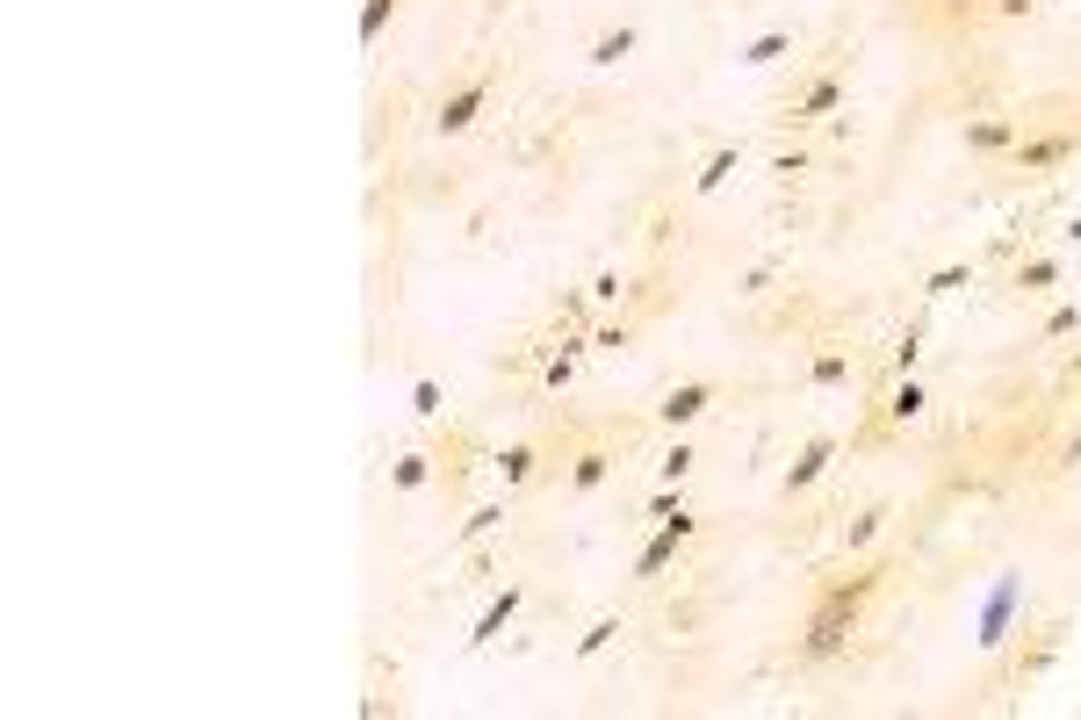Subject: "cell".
<instances>
[{
    "label": "cell",
    "instance_id": "1",
    "mask_svg": "<svg viewBox=\"0 0 1081 720\" xmlns=\"http://www.w3.org/2000/svg\"><path fill=\"white\" fill-rule=\"evenodd\" d=\"M873 584H879V570H858L851 584H829V591L815 599V612H808V641H800L815 663H829V655L851 641V627H858V605L873 599Z\"/></svg>",
    "mask_w": 1081,
    "mask_h": 720
},
{
    "label": "cell",
    "instance_id": "2",
    "mask_svg": "<svg viewBox=\"0 0 1081 720\" xmlns=\"http://www.w3.org/2000/svg\"><path fill=\"white\" fill-rule=\"evenodd\" d=\"M1016 605H1024V576H995V591L981 599V620H973V641H981V655H995L1002 641H1010Z\"/></svg>",
    "mask_w": 1081,
    "mask_h": 720
},
{
    "label": "cell",
    "instance_id": "3",
    "mask_svg": "<svg viewBox=\"0 0 1081 720\" xmlns=\"http://www.w3.org/2000/svg\"><path fill=\"white\" fill-rule=\"evenodd\" d=\"M692 526H699V519H692V512H678V519H664V526H657V541H649V548H642V555H635V576H642V584H649V576H664V570H671V562H678V548H685V541H692Z\"/></svg>",
    "mask_w": 1081,
    "mask_h": 720
},
{
    "label": "cell",
    "instance_id": "4",
    "mask_svg": "<svg viewBox=\"0 0 1081 720\" xmlns=\"http://www.w3.org/2000/svg\"><path fill=\"white\" fill-rule=\"evenodd\" d=\"M714 396H721L714 382H678V389L657 404V425H671V433H678V425H699L714 411Z\"/></svg>",
    "mask_w": 1081,
    "mask_h": 720
},
{
    "label": "cell",
    "instance_id": "5",
    "mask_svg": "<svg viewBox=\"0 0 1081 720\" xmlns=\"http://www.w3.org/2000/svg\"><path fill=\"white\" fill-rule=\"evenodd\" d=\"M829 462H836V440H829V433H815L808 447L794 454V469L779 476V490H786V497H800V490H815L822 476H829Z\"/></svg>",
    "mask_w": 1081,
    "mask_h": 720
},
{
    "label": "cell",
    "instance_id": "6",
    "mask_svg": "<svg viewBox=\"0 0 1081 720\" xmlns=\"http://www.w3.org/2000/svg\"><path fill=\"white\" fill-rule=\"evenodd\" d=\"M483 101H491V80H469V87H454L448 101H440V116H433V130L440 137H462L469 122L483 116Z\"/></svg>",
    "mask_w": 1081,
    "mask_h": 720
},
{
    "label": "cell",
    "instance_id": "7",
    "mask_svg": "<svg viewBox=\"0 0 1081 720\" xmlns=\"http://www.w3.org/2000/svg\"><path fill=\"white\" fill-rule=\"evenodd\" d=\"M520 605H527V584H505V591H498L491 605L476 612V627H469V649H491V641H498V634L512 627V612H520Z\"/></svg>",
    "mask_w": 1081,
    "mask_h": 720
},
{
    "label": "cell",
    "instance_id": "8",
    "mask_svg": "<svg viewBox=\"0 0 1081 720\" xmlns=\"http://www.w3.org/2000/svg\"><path fill=\"white\" fill-rule=\"evenodd\" d=\"M1074 159V137L1068 130H1053V137H1016V166L1024 174H1053V166H1068Z\"/></svg>",
    "mask_w": 1081,
    "mask_h": 720
},
{
    "label": "cell",
    "instance_id": "9",
    "mask_svg": "<svg viewBox=\"0 0 1081 720\" xmlns=\"http://www.w3.org/2000/svg\"><path fill=\"white\" fill-rule=\"evenodd\" d=\"M642 51V29L635 22H620V29H606V37H591V51H584V66H599V72H613V66H628V58Z\"/></svg>",
    "mask_w": 1081,
    "mask_h": 720
},
{
    "label": "cell",
    "instance_id": "10",
    "mask_svg": "<svg viewBox=\"0 0 1081 720\" xmlns=\"http://www.w3.org/2000/svg\"><path fill=\"white\" fill-rule=\"evenodd\" d=\"M836 109H844V80H836V72H822L808 95L794 101V122H815V116H836Z\"/></svg>",
    "mask_w": 1081,
    "mask_h": 720
},
{
    "label": "cell",
    "instance_id": "11",
    "mask_svg": "<svg viewBox=\"0 0 1081 720\" xmlns=\"http://www.w3.org/2000/svg\"><path fill=\"white\" fill-rule=\"evenodd\" d=\"M786 51H794V29H765V37H750V43H743V66H750V72H765V66H779V58Z\"/></svg>",
    "mask_w": 1081,
    "mask_h": 720
},
{
    "label": "cell",
    "instance_id": "12",
    "mask_svg": "<svg viewBox=\"0 0 1081 720\" xmlns=\"http://www.w3.org/2000/svg\"><path fill=\"white\" fill-rule=\"evenodd\" d=\"M736 174H743V151H736V145H721V151H707V166L692 174V188H699V195H714V188H728Z\"/></svg>",
    "mask_w": 1081,
    "mask_h": 720
},
{
    "label": "cell",
    "instance_id": "13",
    "mask_svg": "<svg viewBox=\"0 0 1081 720\" xmlns=\"http://www.w3.org/2000/svg\"><path fill=\"white\" fill-rule=\"evenodd\" d=\"M923 411H931V389H923L916 375H902V382H894V396H887V418L908 425V418H923Z\"/></svg>",
    "mask_w": 1081,
    "mask_h": 720
},
{
    "label": "cell",
    "instance_id": "14",
    "mask_svg": "<svg viewBox=\"0 0 1081 720\" xmlns=\"http://www.w3.org/2000/svg\"><path fill=\"white\" fill-rule=\"evenodd\" d=\"M606 476H613V454H606V447H584V454H577V469H570V490H577V497H591Z\"/></svg>",
    "mask_w": 1081,
    "mask_h": 720
},
{
    "label": "cell",
    "instance_id": "15",
    "mask_svg": "<svg viewBox=\"0 0 1081 720\" xmlns=\"http://www.w3.org/2000/svg\"><path fill=\"white\" fill-rule=\"evenodd\" d=\"M505 526V504H476V512L454 526V548H476V541H491V533Z\"/></svg>",
    "mask_w": 1081,
    "mask_h": 720
},
{
    "label": "cell",
    "instance_id": "16",
    "mask_svg": "<svg viewBox=\"0 0 1081 720\" xmlns=\"http://www.w3.org/2000/svg\"><path fill=\"white\" fill-rule=\"evenodd\" d=\"M1002 145H1016V122H1002V116L966 122V151H1002Z\"/></svg>",
    "mask_w": 1081,
    "mask_h": 720
},
{
    "label": "cell",
    "instance_id": "17",
    "mask_svg": "<svg viewBox=\"0 0 1081 720\" xmlns=\"http://www.w3.org/2000/svg\"><path fill=\"white\" fill-rule=\"evenodd\" d=\"M534 462H541V454H534V440H512V447L498 454V476H505V490H520L527 476H534Z\"/></svg>",
    "mask_w": 1081,
    "mask_h": 720
},
{
    "label": "cell",
    "instance_id": "18",
    "mask_svg": "<svg viewBox=\"0 0 1081 720\" xmlns=\"http://www.w3.org/2000/svg\"><path fill=\"white\" fill-rule=\"evenodd\" d=\"M1016 288H1024V296H1045V288H1060V259H1053V253L1024 259V267H1016Z\"/></svg>",
    "mask_w": 1081,
    "mask_h": 720
},
{
    "label": "cell",
    "instance_id": "19",
    "mask_svg": "<svg viewBox=\"0 0 1081 720\" xmlns=\"http://www.w3.org/2000/svg\"><path fill=\"white\" fill-rule=\"evenodd\" d=\"M397 8L404 0H368V8H361V43H383V29L397 22Z\"/></svg>",
    "mask_w": 1081,
    "mask_h": 720
},
{
    "label": "cell",
    "instance_id": "20",
    "mask_svg": "<svg viewBox=\"0 0 1081 720\" xmlns=\"http://www.w3.org/2000/svg\"><path fill=\"white\" fill-rule=\"evenodd\" d=\"M425 476H433L425 454H397V462H390V490H425Z\"/></svg>",
    "mask_w": 1081,
    "mask_h": 720
},
{
    "label": "cell",
    "instance_id": "21",
    "mask_svg": "<svg viewBox=\"0 0 1081 720\" xmlns=\"http://www.w3.org/2000/svg\"><path fill=\"white\" fill-rule=\"evenodd\" d=\"M411 411H419V418H440V411H448V389H440L433 375H419L411 382Z\"/></svg>",
    "mask_w": 1081,
    "mask_h": 720
},
{
    "label": "cell",
    "instance_id": "22",
    "mask_svg": "<svg viewBox=\"0 0 1081 720\" xmlns=\"http://www.w3.org/2000/svg\"><path fill=\"white\" fill-rule=\"evenodd\" d=\"M620 641V620H591L584 634H577V655H599V649H613Z\"/></svg>",
    "mask_w": 1081,
    "mask_h": 720
},
{
    "label": "cell",
    "instance_id": "23",
    "mask_svg": "<svg viewBox=\"0 0 1081 720\" xmlns=\"http://www.w3.org/2000/svg\"><path fill=\"white\" fill-rule=\"evenodd\" d=\"M692 462H699V454H692V447L678 440V447H671V454L657 462V476H664V483H685V476H692Z\"/></svg>",
    "mask_w": 1081,
    "mask_h": 720
},
{
    "label": "cell",
    "instance_id": "24",
    "mask_svg": "<svg viewBox=\"0 0 1081 720\" xmlns=\"http://www.w3.org/2000/svg\"><path fill=\"white\" fill-rule=\"evenodd\" d=\"M879 519H887V512H879V504H873V512H858V519H851V526H844V548H865V541H873V533H879Z\"/></svg>",
    "mask_w": 1081,
    "mask_h": 720
},
{
    "label": "cell",
    "instance_id": "25",
    "mask_svg": "<svg viewBox=\"0 0 1081 720\" xmlns=\"http://www.w3.org/2000/svg\"><path fill=\"white\" fill-rule=\"evenodd\" d=\"M923 288H931V296H952V288H973V267H937V274H931Z\"/></svg>",
    "mask_w": 1081,
    "mask_h": 720
},
{
    "label": "cell",
    "instance_id": "26",
    "mask_svg": "<svg viewBox=\"0 0 1081 720\" xmlns=\"http://www.w3.org/2000/svg\"><path fill=\"white\" fill-rule=\"evenodd\" d=\"M1068 332H1081V303H1060V310L1045 317V339H1068Z\"/></svg>",
    "mask_w": 1081,
    "mask_h": 720
},
{
    "label": "cell",
    "instance_id": "27",
    "mask_svg": "<svg viewBox=\"0 0 1081 720\" xmlns=\"http://www.w3.org/2000/svg\"><path fill=\"white\" fill-rule=\"evenodd\" d=\"M844 375H851V361H844V354H822V361H815V382H822V389H836Z\"/></svg>",
    "mask_w": 1081,
    "mask_h": 720
},
{
    "label": "cell",
    "instance_id": "28",
    "mask_svg": "<svg viewBox=\"0 0 1081 720\" xmlns=\"http://www.w3.org/2000/svg\"><path fill=\"white\" fill-rule=\"evenodd\" d=\"M678 512H685L678 490H657V497H649V519H657V526H664V519H678Z\"/></svg>",
    "mask_w": 1081,
    "mask_h": 720
},
{
    "label": "cell",
    "instance_id": "29",
    "mask_svg": "<svg viewBox=\"0 0 1081 720\" xmlns=\"http://www.w3.org/2000/svg\"><path fill=\"white\" fill-rule=\"evenodd\" d=\"M591 346H599V354H620V346H628V325H606V332H599Z\"/></svg>",
    "mask_w": 1081,
    "mask_h": 720
},
{
    "label": "cell",
    "instance_id": "30",
    "mask_svg": "<svg viewBox=\"0 0 1081 720\" xmlns=\"http://www.w3.org/2000/svg\"><path fill=\"white\" fill-rule=\"evenodd\" d=\"M1068 245H1081V217H1068Z\"/></svg>",
    "mask_w": 1081,
    "mask_h": 720
},
{
    "label": "cell",
    "instance_id": "31",
    "mask_svg": "<svg viewBox=\"0 0 1081 720\" xmlns=\"http://www.w3.org/2000/svg\"><path fill=\"white\" fill-rule=\"evenodd\" d=\"M1068 462H1081V433H1074V447H1068Z\"/></svg>",
    "mask_w": 1081,
    "mask_h": 720
}]
</instances>
